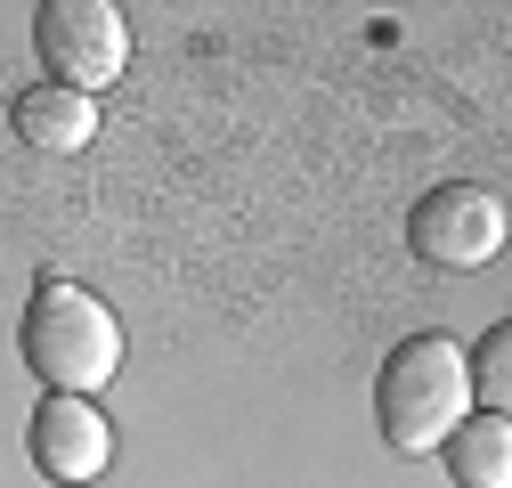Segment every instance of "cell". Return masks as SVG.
Listing matches in <instances>:
<instances>
[{
  "instance_id": "6da1fadb",
  "label": "cell",
  "mask_w": 512,
  "mask_h": 488,
  "mask_svg": "<svg viewBox=\"0 0 512 488\" xmlns=\"http://www.w3.org/2000/svg\"><path fill=\"white\" fill-rule=\"evenodd\" d=\"M17 350H25V366H33L57 399H98V391L114 383V366H122V326H114V310H106L90 285L41 277L33 301H25Z\"/></svg>"
},
{
  "instance_id": "7a4b0ae2",
  "label": "cell",
  "mask_w": 512,
  "mask_h": 488,
  "mask_svg": "<svg viewBox=\"0 0 512 488\" xmlns=\"http://www.w3.org/2000/svg\"><path fill=\"white\" fill-rule=\"evenodd\" d=\"M472 415V375L456 334H407L374 375V423L399 456H439V440Z\"/></svg>"
},
{
  "instance_id": "3957f363",
  "label": "cell",
  "mask_w": 512,
  "mask_h": 488,
  "mask_svg": "<svg viewBox=\"0 0 512 488\" xmlns=\"http://www.w3.org/2000/svg\"><path fill=\"white\" fill-rule=\"evenodd\" d=\"M33 49L57 90L98 98L122 66H131V25H122L114 0H41L33 9Z\"/></svg>"
},
{
  "instance_id": "277c9868",
  "label": "cell",
  "mask_w": 512,
  "mask_h": 488,
  "mask_svg": "<svg viewBox=\"0 0 512 488\" xmlns=\"http://www.w3.org/2000/svg\"><path fill=\"white\" fill-rule=\"evenodd\" d=\"M407 244H415V261H431V269H480V261H496L504 253V204H496V188H472V179L431 188L407 212Z\"/></svg>"
},
{
  "instance_id": "5b68a950",
  "label": "cell",
  "mask_w": 512,
  "mask_h": 488,
  "mask_svg": "<svg viewBox=\"0 0 512 488\" xmlns=\"http://www.w3.org/2000/svg\"><path fill=\"white\" fill-rule=\"evenodd\" d=\"M25 456H33V472L41 480H57V488H82V480H98L106 464H114V423L90 407V399H41L33 407V423H25Z\"/></svg>"
},
{
  "instance_id": "8992f818",
  "label": "cell",
  "mask_w": 512,
  "mask_h": 488,
  "mask_svg": "<svg viewBox=\"0 0 512 488\" xmlns=\"http://www.w3.org/2000/svg\"><path fill=\"white\" fill-rule=\"evenodd\" d=\"M9 122H17L25 147H41V155H74V147L98 139V98H74V90L41 82V90H25V98L9 106Z\"/></svg>"
},
{
  "instance_id": "52a82bcc",
  "label": "cell",
  "mask_w": 512,
  "mask_h": 488,
  "mask_svg": "<svg viewBox=\"0 0 512 488\" xmlns=\"http://www.w3.org/2000/svg\"><path fill=\"white\" fill-rule=\"evenodd\" d=\"M439 456H447V480L456 488H512V423L504 415H464L439 440Z\"/></svg>"
},
{
  "instance_id": "ba28073f",
  "label": "cell",
  "mask_w": 512,
  "mask_h": 488,
  "mask_svg": "<svg viewBox=\"0 0 512 488\" xmlns=\"http://www.w3.org/2000/svg\"><path fill=\"white\" fill-rule=\"evenodd\" d=\"M464 375H472V407L480 415H504L512 407V326H488L480 334V350H464Z\"/></svg>"
}]
</instances>
